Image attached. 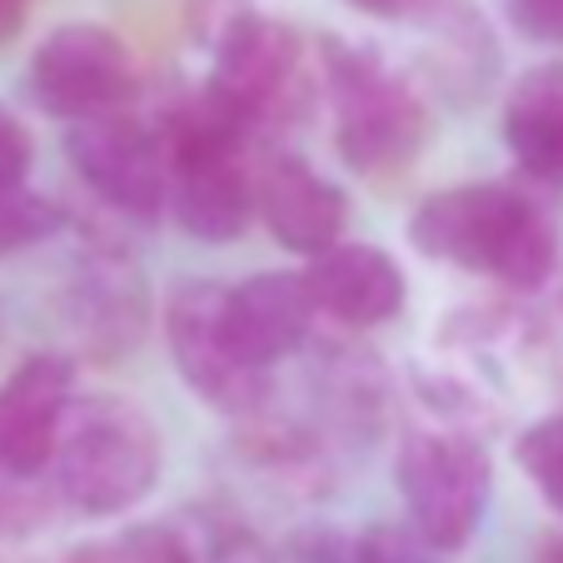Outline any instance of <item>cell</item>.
<instances>
[{
    "label": "cell",
    "instance_id": "52a82bcc",
    "mask_svg": "<svg viewBox=\"0 0 563 563\" xmlns=\"http://www.w3.org/2000/svg\"><path fill=\"white\" fill-rule=\"evenodd\" d=\"M65 155H70L75 175L120 214H130V220H155L159 214L165 190H170L165 145L130 110L75 120L70 135H65Z\"/></svg>",
    "mask_w": 563,
    "mask_h": 563
},
{
    "label": "cell",
    "instance_id": "ba28073f",
    "mask_svg": "<svg viewBox=\"0 0 563 563\" xmlns=\"http://www.w3.org/2000/svg\"><path fill=\"white\" fill-rule=\"evenodd\" d=\"M299 86V35L269 15L230 21L210 70V100L224 106L240 125L269 120L285 110L289 90Z\"/></svg>",
    "mask_w": 563,
    "mask_h": 563
},
{
    "label": "cell",
    "instance_id": "6da1fadb",
    "mask_svg": "<svg viewBox=\"0 0 563 563\" xmlns=\"http://www.w3.org/2000/svg\"><path fill=\"white\" fill-rule=\"evenodd\" d=\"M409 240L429 260L484 269L514 289H539L553 275V224L509 185H454L429 195L409 220Z\"/></svg>",
    "mask_w": 563,
    "mask_h": 563
},
{
    "label": "cell",
    "instance_id": "8992f818",
    "mask_svg": "<svg viewBox=\"0 0 563 563\" xmlns=\"http://www.w3.org/2000/svg\"><path fill=\"white\" fill-rule=\"evenodd\" d=\"M224 295L230 289L205 285V279L180 285L165 305V334H170L175 369L205 405H214L220 415H250L265 399V369H255L234 350L230 324H224Z\"/></svg>",
    "mask_w": 563,
    "mask_h": 563
},
{
    "label": "cell",
    "instance_id": "277c9868",
    "mask_svg": "<svg viewBox=\"0 0 563 563\" xmlns=\"http://www.w3.org/2000/svg\"><path fill=\"white\" fill-rule=\"evenodd\" d=\"M394 478H399V494H405L409 523L439 553H449L464 549L468 533L484 519L494 464L484 454V444H474V439L409 434L399 459H394Z\"/></svg>",
    "mask_w": 563,
    "mask_h": 563
},
{
    "label": "cell",
    "instance_id": "9a60e30c",
    "mask_svg": "<svg viewBox=\"0 0 563 563\" xmlns=\"http://www.w3.org/2000/svg\"><path fill=\"white\" fill-rule=\"evenodd\" d=\"M60 220L65 214L51 195L25 190V185H0V260L51 240L60 230Z\"/></svg>",
    "mask_w": 563,
    "mask_h": 563
},
{
    "label": "cell",
    "instance_id": "7a4b0ae2",
    "mask_svg": "<svg viewBox=\"0 0 563 563\" xmlns=\"http://www.w3.org/2000/svg\"><path fill=\"white\" fill-rule=\"evenodd\" d=\"M60 494L80 514H125L155 489L159 478V434L145 409L120 394L75 399L55 449Z\"/></svg>",
    "mask_w": 563,
    "mask_h": 563
},
{
    "label": "cell",
    "instance_id": "ac0fdd59",
    "mask_svg": "<svg viewBox=\"0 0 563 563\" xmlns=\"http://www.w3.org/2000/svg\"><path fill=\"white\" fill-rule=\"evenodd\" d=\"M350 563H444L415 523H374L354 539Z\"/></svg>",
    "mask_w": 563,
    "mask_h": 563
},
{
    "label": "cell",
    "instance_id": "30bf717a",
    "mask_svg": "<svg viewBox=\"0 0 563 563\" xmlns=\"http://www.w3.org/2000/svg\"><path fill=\"white\" fill-rule=\"evenodd\" d=\"M255 210L279 245L309 260L334 250L344 234V195L295 155H265L255 165Z\"/></svg>",
    "mask_w": 563,
    "mask_h": 563
},
{
    "label": "cell",
    "instance_id": "603a6c76",
    "mask_svg": "<svg viewBox=\"0 0 563 563\" xmlns=\"http://www.w3.org/2000/svg\"><path fill=\"white\" fill-rule=\"evenodd\" d=\"M539 563H563V539H543Z\"/></svg>",
    "mask_w": 563,
    "mask_h": 563
},
{
    "label": "cell",
    "instance_id": "8fae6325",
    "mask_svg": "<svg viewBox=\"0 0 563 563\" xmlns=\"http://www.w3.org/2000/svg\"><path fill=\"white\" fill-rule=\"evenodd\" d=\"M309 319H314V299H309L305 275H255L224 295L230 340L255 369L289 360L305 344Z\"/></svg>",
    "mask_w": 563,
    "mask_h": 563
},
{
    "label": "cell",
    "instance_id": "2e32d148",
    "mask_svg": "<svg viewBox=\"0 0 563 563\" xmlns=\"http://www.w3.org/2000/svg\"><path fill=\"white\" fill-rule=\"evenodd\" d=\"M519 464L533 478V489L563 514V415L539 419L519 434Z\"/></svg>",
    "mask_w": 563,
    "mask_h": 563
},
{
    "label": "cell",
    "instance_id": "4fadbf2b",
    "mask_svg": "<svg viewBox=\"0 0 563 563\" xmlns=\"http://www.w3.org/2000/svg\"><path fill=\"white\" fill-rule=\"evenodd\" d=\"M504 145L529 175L563 185V65H533L504 100Z\"/></svg>",
    "mask_w": 563,
    "mask_h": 563
},
{
    "label": "cell",
    "instance_id": "7c38bea8",
    "mask_svg": "<svg viewBox=\"0 0 563 563\" xmlns=\"http://www.w3.org/2000/svg\"><path fill=\"white\" fill-rule=\"evenodd\" d=\"M305 285L314 309L344 319V324H384L405 309V275L384 250L374 245H334L319 260H309Z\"/></svg>",
    "mask_w": 563,
    "mask_h": 563
},
{
    "label": "cell",
    "instance_id": "e0dca14e",
    "mask_svg": "<svg viewBox=\"0 0 563 563\" xmlns=\"http://www.w3.org/2000/svg\"><path fill=\"white\" fill-rule=\"evenodd\" d=\"M175 533H180L185 563H269V553L255 543V533H245L240 523L195 519V529H175Z\"/></svg>",
    "mask_w": 563,
    "mask_h": 563
},
{
    "label": "cell",
    "instance_id": "ffe728a7",
    "mask_svg": "<svg viewBox=\"0 0 563 563\" xmlns=\"http://www.w3.org/2000/svg\"><path fill=\"white\" fill-rule=\"evenodd\" d=\"M25 170H31V135L11 110H0V185H25Z\"/></svg>",
    "mask_w": 563,
    "mask_h": 563
},
{
    "label": "cell",
    "instance_id": "9c48e42d",
    "mask_svg": "<svg viewBox=\"0 0 563 563\" xmlns=\"http://www.w3.org/2000/svg\"><path fill=\"white\" fill-rule=\"evenodd\" d=\"M75 409V364L65 354H31L0 384V468L35 478L55 464L65 419Z\"/></svg>",
    "mask_w": 563,
    "mask_h": 563
},
{
    "label": "cell",
    "instance_id": "3957f363",
    "mask_svg": "<svg viewBox=\"0 0 563 563\" xmlns=\"http://www.w3.org/2000/svg\"><path fill=\"white\" fill-rule=\"evenodd\" d=\"M324 80H330L334 100V140L340 155L350 159L360 175L405 170L424 145V100L415 96L399 70L379 60L374 51L344 41H324Z\"/></svg>",
    "mask_w": 563,
    "mask_h": 563
},
{
    "label": "cell",
    "instance_id": "44dd1931",
    "mask_svg": "<svg viewBox=\"0 0 563 563\" xmlns=\"http://www.w3.org/2000/svg\"><path fill=\"white\" fill-rule=\"evenodd\" d=\"M509 11L533 41H563V0H509Z\"/></svg>",
    "mask_w": 563,
    "mask_h": 563
},
{
    "label": "cell",
    "instance_id": "7402d4cb",
    "mask_svg": "<svg viewBox=\"0 0 563 563\" xmlns=\"http://www.w3.org/2000/svg\"><path fill=\"white\" fill-rule=\"evenodd\" d=\"M25 25V0H0V45Z\"/></svg>",
    "mask_w": 563,
    "mask_h": 563
},
{
    "label": "cell",
    "instance_id": "5bb4252c",
    "mask_svg": "<svg viewBox=\"0 0 563 563\" xmlns=\"http://www.w3.org/2000/svg\"><path fill=\"white\" fill-rule=\"evenodd\" d=\"M80 314H86V334L106 354L130 350L140 324H145L140 275L120 255H100L96 265H86V279H80Z\"/></svg>",
    "mask_w": 563,
    "mask_h": 563
},
{
    "label": "cell",
    "instance_id": "d6986e66",
    "mask_svg": "<svg viewBox=\"0 0 563 563\" xmlns=\"http://www.w3.org/2000/svg\"><path fill=\"white\" fill-rule=\"evenodd\" d=\"M354 11L374 15V21H415V25H429L434 31L459 0H350Z\"/></svg>",
    "mask_w": 563,
    "mask_h": 563
},
{
    "label": "cell",
    "instance_id": "5b68a950",
    "mask_svg": "<svg viewBox=\"0 0 563 563\" xmlns=\"http://www.w3.org/2000/svg\"><path fill=\"white\" fill-rule=\"evenodd\" d=\"M31 90L41 110L60 120H90L125 110L140 90V70L130 45L110 25L70 21L55 25L31 55Z\"/></svg>",
    "mask_w": 563,
    "mask_h": 563
}]
</instances>
